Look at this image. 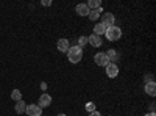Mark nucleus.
Returning a JSON list of instances; mask_svg holds the SVG:
<instances>
[{"mask_svg": "<svg viewBox=\"0 0 156 116\" xmlns=\"http://www.w3.org/2000/svg\"><path fill=\"white\" fill-rule=\"evenodd\" d=\"M67 58L72 64H76L80 63L81 58H83V49H80L78 46H72L69 50H67Z\"/></svg>", "mask_w": 156, "mask_h": 116, "instance_id": "obj_1", "label": "nucleus"}, {"mask_svg": "<svg viewBox=\"0 0 156 116\" xmlns=\"http://www.w3.org/2000/svg\"><path fill=\"white\" fill-rule=\"evenodd\" d=\"M105 36L108 38V41H117L122 38V28L117 27V25H111V27L106 28Z\"/></svg>", "mask_w": 156, "mask_h": 116, "instance_id": "obj_2", "label": "nucleus"}, {"mask_svg": "<svg viewBox=\"0 0 156 116\" xmlns=\"http://www.w3.org/2000/svg\"><path fill=\"white\" fill-rule=\"evenodd\" d=\"M94 61L97 63V66H101V68H106L108 64H109V60H108L106 54H103V52H98V54H95V57H94Z\"/></svg>", "mask_w": 156, "mask_h": 116, "instance_id": "obj_3", "label": "nucleus"}, {"mask_svg": "<svg viewBox=\"0 0 156 116\" xmlns=\"http://www.w3.org/2000/svg\"><path fill=\"white\" fill-rule=\"evenodd\" d=\"M114 22H115V16L112 14V13H103L101 14V22L100 24H103L106 28L111 27V25H114Z\"/></svg>", "mask_w": 156, "mask_h": 116, "instance_id": "obj_4", "label": "nucleus"}, {"mask_svg": "<svg viewBox=\"0 0 156 116\" xmlns=\"http://www.w3.org/2000/svg\"><path fill=\"white\" fill-rule=\"evenodd\" d=\"M25 113H27L28 116H42V108L39 107L37 104H31V105H27V108H25Z\"/></svg>", "mask_w": 156, "mask_h": 116, "instance_id": "obj_5", "label": "nucleus"}, {"mask_svg": "<svg viewBox=\"0 0 156 116\" xmlns=\"http://www.w3.org/2000/svg\"><path fill=\"white\" fill-rule=\"evenodd\" d=\"M105 71H106V75L109 77V79H115V77L119 75V66H117L115 63H109L105 68Z\"/></svg>", "mask_w": 156, "mask_h": 116, "instance_id": "obj_6", "label": "nucleus"}, {"mask_svg": "<svg viewBox=\"0 0 156 116\" xmlns=\"http://www.w3.org/2000/svg\"><path fill=\"white\" fill-rule=\"evenodd\" d=\"M56 47H58L59 52L67 54V50L70 49V43H69V39H66V38H61V39L58 41V44H56Z\"/></svg>", "mask_w": 156, "mask_h": 116, "instance_id": "obj_7", "label": "nucleus"}, {"mask_svg": "<svg viewBox=\"0 0 156 116\" xmlns=\"http://www.w3.org/2000/svg\"><path fill=\"white\" fill-rule=\"evenodd\" d=\"M87 44H90L92 47H100L101 44H103V39L100 36H97V35H90V36H87Z\"/></svg>", "mask_w": 156, "mask_h": 116, "instance_id": "obj_8", "label": "nucleus"}, {"mask_svg": "<svg viewBox=\"0 0 156 116\" xmlns=\"http://www.w3.org/2000/svg\"><path fill=\"white\" fill-rule=\"evenodd\" d=\"M50 104H51V97H50L48 94H45V93H44V94H42L41 97H39V102H37V105L41 107V108H45V107H48Z\"/></svg>", "mask_w": 156, "mask_h": 116, "instance_id": "obj_9", "label": "nucleus"}, {"mask_svg": "<svg viewBox=\"0 0 156 116\" xmlns=\"http://www.w3.org/2000/svg\"><path fill=\"white\" fill-rule=\"evenodd\" d=\"M144 89H145V93H147L148 96H151V97L156 96V83H154V82H148V83H145Z\"/></svg>", "mask_w": 156, "mask_h": 116, "instance_id": "obj_10", "label": "nucleus"}, {"mask_svg": "<svg viewBox=\"0 0 156 116\" xmlns=\"http://www.w3.org/2000/svg\"><path fill=\"white\" fill-rule=\"evenodd\" d=\"M106 57H108V60H109V63H117L119 61V54H117V50H114V49H109L108 52H106Z\"/></svg>", "mask_w": 156, "mask_h": 116, "instance_id": "obj_11", "label": "nucleus"}, {"mask_svg": "<svg viewBox=\"0 0 156 116\" xmlns=\"http://www.w3.org/2000/svg\"><path fill=\"white\" fill-rule=\"evenodd\" d=\"M75 11H76V14H78V16H87V14H89V8L86 6V3H80V5H76Z\"/></svg>", "mask_w": 156, "mask_h": 116, "instance_id": "obj_12", "label": "nucleus"}, {"mask_svg": "<svg viewBox=\"0 0 156 116\" xmlns=\"http://www.w3.org/2000/svg\"><path fill=\"white\" fill-rule=\"evenodd\" d=\"M101 13H103V8H98V9H90L89 11V14H87V17L92 21V22H95L100 16H101Z\"/></svg>", "mask_w": 156, "mask_h": 116, "instance_id": "obj_13", "label": "nucleus"}, {"mask_svg": "<svg viewBox=\"0 0 156 116\" xmlns=\"http://www.w3.org/2000/svg\"><path fill=\"white\" fill-rule=\"evenodd\" d=\"M86 6L89 8V11L90 9H98V8H101V2L100 0H89V2L86 3Z\"/></svg>", "mask_w": 156, "mask_h": 116, "instance_id": "obj_14", "label": "nucleus"}, {"mask_svg": "<svg viewBox=\"0 0 156 116\" xmlns=\"http://www.w3.org/2000/svg\"><path fill=\"white\" fill-rule=\"evenodd\" d=\"M105 32H106V27L103 24H97L95 27H94V35H97V36H101V35H105Z\"/></svg>", "mask_w": 156, "mask_h": 116, "instance_id": "obj_15", "label": "nucleus"}, {"mask_svg": "<svg viewBox=\"0 0 156 116\" xmlns=\"http://www.w3.org/2000/svg\"><path fill=\"white\" fill-rule=\"evenodd\" d=\"M25 108H27V105H25V102H23V100L16 102V107H14V110H16L17 113H25Z\"/></svg>", "mask_w": 156, "mask_h": 116, "instance_id": "obj_16", "label": "nucleus"}, {"mask_svg": "<svg viewBox=\"0 0 156 116\" xmlns=\"http://www.w3.org/2000/svg\"><path fill=\"white\" fill-rule=\"evenodd\" d=\"M11 99H12V100H16V102L22 100V93L19 91V89H14V91L11 93Z\"/></svg>", "mask_w": 156, "mask_h": 116, "instance_id": "obj_17", "label": "nucleus"}, {"mask_svg": "<svg viewBox=\"0 0 156 116\" xmlns=\"http://www.w3.org/2000/svg\"><path fill=\"white\" fill-rule=\"evenodd\" d=\"M86 44H87V36H80L78 38V47L80 49H83Z\"/></svg>", "mask_w": 156, "mask_h": 116, "instance_id": "obj_18", "label": "nucleus"}, {"mask_svg": "<svg viewBox=\"0 0 156 116\" xmlns=\"http://www.w3.org/2000/svg\"><path fill=\"white\" fill-rule=\"evenodd\" d=\"M84 108H86V111H89V113H92V111H95V110H97V108H95V105L92 104V102L86 104V107H84Z\"/></svg>", "mask_w": 156, "mask_h": 116, "instance_id": "obj_19", "label": "nucleus"}, {"mask_svg": "<svg viewBox=\"0 0 156 116\" xmlns=\"http://www.w3.org/2000/svg\"><path fill=\"white\" fill-rule=\"evenodd\" d=\"M144 80H145V83H148V82H154V80H153V75H151V74H145Z\"/></svg>", "mask_w": 156, "mask_h": 116, "instance_id": "obj_20", "label": "nucleus"}, {"mask_svg": "<svg viewBox=\"0 0 156 116\" xmlns=\"http://www.w3.org/2000/svg\"><path fill=\"white\" fill-rule=\"evenodd\" d=\"M41 3H42V6H50V5H51V2H50V0H42Z\"/></svg>", "mask_w": 156, "mask_h": 116, "instance_id": "obj_21", "label": "nucleus"}, {"mask_svg": "<svg viewBox=\"0 0 156 116\" xmlns=\"http://www.w3.org/2000/svg\"><path fill=\"white\" fill-rule=\"evenodd\" d=\"M41 89H42V91H45V89H47V83L45 82H41Z\"/></svg>", "mask_w": 156, "mask_h": 116, "instance_id": "obj_22", "label": "nucleus"}, {"mask_svg": "<svg viewBox=\"0 0 156 116\" xmlns=\"http://www.w3.org/2000/svg\"><path fill=\"white\" fill-rule=\"evenodd\" d=\"M89 116H101V114H100V113L95 110V111H92V113H89Z\"/></svg>", "mask_w": 156, "mask_h": 116, "instance_id": "obj_23", "label": "nucleus"}, {"mask_svg": "<svg viewBox=\"0 0 156 116\" xmlns=\"http://www.w3.org/2000/svg\"><path fill=\"white\" fill-rule=\"evenodd\" d=\"M145 116H156V114H154V111H150V113H147Z\"/></svg>", "mask_w": 156, "mask_h": 116, "instance_id": "obj_24", "label": "nucleus"}, {"mask_svg": "<svg viewBox=\"0 0 156 116\" xmlns=\"http://www.w3.org/2000/svg\"><path fill=\"white\" fill-rule=\"evenodd\" d=\"M58 116H66V114H64V113H58Z\"/></svg>", "mask_w": 156, "mask_h": 116, "instance_id": "obj_25", "label": "nucleus"}]
</instances>
